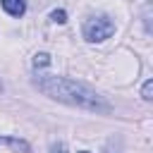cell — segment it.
Instances as JSON below:
<instances>
[{
	"label": "cell",
	"instance_id": "obj_1",
	"mask_svg": "<svg viewBox=\"0 0 153 153\" xmlns=\"http://www.w3.org/2000/svg\"><path fill=\"white\" fill-rule=\"evenodd\" d=\"M33 84L45 96H50V98H55L60 103H67V105H74V108H84V110H91V112H108L110 110V103L103 100L93 88H88L81 81L43 74V76H36Z\"/></svg>",
	"mask_w": 153,
	"mask_h": 153
},
{
	"label": "cell",
	"instance_id": "obj_2",
	"mask_svg": "<svg viewBox=\"0 0 153 153\" xmlns=\"http://www.w3.org/2000/svg\"><path fill=\"white\" fill-rule=\"evenodd\" d=\"M115 31V24L110 17H93L84 24V38L96 43V41H105L108 36H112Z\"/></svg>",
	"mask_w": 153,
	"mask_h": 153
},
{
	"label": "cell",
	"instance_id": "obj_3",
	"mask_svg": "<svg viewBox=\"0 0 153 153\" xmlns=\"http://www.w3.org/2000/svg\"><path fill=\"white\" fill-rule=\"evenodd\" d=\"M2 7H5V12L12 14V17H22V14L26 12V2H24V0H2Z\"/></svg>",
	"mask_w": 153,
	"mask_h": 153
},
{
	"label": "cell",
	"instance_id": "obj_4",
	"mask_svg": "<svg viewBox=\"0 0 153 153\" xmlns=\"http://www.w3.org/2000/svg\"><path fill=\"white\" fill-rule=\"evenodd\" d=\"M5 143L12 146L14 151H24V153H29V143H26V141H19V139H5Z\"/></svg>",
	"mask_w": 153,
	"mask_h": 153
},
{
	"label": "cell",
	"instance_id": "obj_5",
	"mask_svg": "<svg viewBox=\"0 0 153 153\" xmlns=\"http://www.w3.org/2000/svg\"><path fill=\"white\" fill-rule=\"evenodd\" d=\"M48 65H50V55L48 53H38L33 57V67H48Z\"/></svg>",
	"mask_w": 153,
	"mask_h": 153
},
{
	"label": "cell",
	"instance_id": "obj_6",
	"mask_svg": "<svg viewBox=\"0 0 153 153\" xmlns=\"http://www.w3.org/2000/svg\"><path fill=\"white\" fill-rule=\"evenodd\" d=\"M50 19H53V22H57V24H65V22H67V12H65V10H53Z\"/></svg>",
	"mask_w": 153,
	"mask_h": 153
},
{
	"label": "cell",
	"instance_id": "obj_7",
	"mask_svg": "<svg viewBox=\"0 0 153 153\" xmlns=\"http://www.w3.org/2000/svg\"><path fill=\"white\" fill-rule=\"evenodd\" d=\"M141 96H143V100H151V98H153V81H151V79L143 84V91H141Z\"/></svg>",
	"mask_w": 153,
	"mask_h": 153
},
{
	"label": "cell",
	"instance_id": "obj_8",
	"mask_svg": "<svg viewBox=\"0 0 153 153\" xmlns=\"http://www.w3.org/2000/svg\"><path fill=\"white\" fill-rule=\"evenodd\" d=\"M50 153H67V151H65L62 143H53V146H50Z\"/></svg>",
	"mask_w": 153,
	"mask_h": 153
},
{
	"label": "cell",
	"instance_id": "obj_9",
	"mask_svg": "<svg viewBox=\"0 0 153 153\" xmlns=\"http://www.w3.org/2000/svg\"><path fill=\"white\" fill-rule=\"evenodd\" d=\"M81 153H86V151H81Z\"/></svg>",
	"mask_w": 153,
	"mask_h": 153
}]
</instances>
